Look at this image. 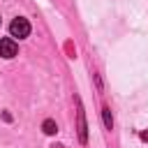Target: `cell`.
Returning a JSON list of instances; mask_svg holds the SVG:
<instances>
[{
	"instance_id": "3",
	"label": "cell",
	"mask_w": 148,
	"mask_h": 148,
	"mask_svg": "<svg viewBox=\"0 0 148 148\" xmlns=\"http://www.w3.org/2000/svg\"><path fill=\"white\" fill-rule=\"evenodd\" d=\"M42 130H44L46 134H56V132H58V127H56V123H53V120H44Z\"/></svg>"
},
{
	"instance_id": "2",
	"label": "cell",
	"mask_w": 148,
	"mask_h": 148,
	"mask_svg": "<svg viewBox=\"0 0 148 148\" xmlns=\"http://www.w3.org/2000/svg\"><path fill=\"white\" fill-rule=\"evenodd\" d=\"M16 53H18V46H16V42H14L12 37H2V39H0V56L9 60V58H14Z\"/></svg>"
},
{
	"instance_id": "1",
	"label": "cell",
	"mask_w": 148,
	"mask_h": 148,
	"mask_svg": "<svg viewBox=\"0 0 148 148\" xmlns=\"http://www.w3.org/2000/svg\"><path fill=\"white\" fill-rule=\"evenodd\" d=\"M9 32H12V37H18V39H23V37H28L30 35V23H28V18H14L12 23H9Z\"/></svg>"
}]
</instances>
